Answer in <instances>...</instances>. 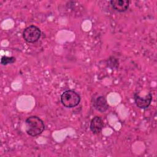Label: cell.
<instances>
[{
  "label": "cell",
  "mask_w": 157,
  "mask_h": 157,
  "mask_svg": "<svg viewBox=\"0 0 157 157\" xmlns=\"http://www.w3.org/2000/svg\"><path fill=\"white\" fill-rule=\"evenodd\" d=\"M26 133L32 137L40 134L45 129V124L42 119L37 116H30L25 120Z\"/></svg>",
  "instance_id": "1"
},
{
  "label": "cell",
  "mask_w": 157,
  "mask_h": 157,
  "mask_svg": "<svg viewBox=\"0 0 157 157\" xmlns=\"http://www.w3.org/2000/svg\"><path fill=\"white\" fill-rule=\"evenodd\" d=\"M80 100L81 98L78 93L72 90L64 91L61 96V102L67 108L76 107L80 103Z\"/></svg>",
  "instance_id": "2"
},
{
  "label": "cell",
  "mask_w": 157,
  "mask_h": 157,
  "mask_svg": "<svg viewBox=\"0 0 157 157\" xmlns=\"http://www.w3.org/2000/svg\"><path fill=\"white\" fill-rule=\"evenodd\" d=\"M41 31L36 26L30 25L26 28L23 32L24 40L28 43H34L40 37Z\"/></svg>",
  "instance_id": "3"
},
{
  "label": "cell",
  "mask_w": 157,
  "mask_h": 157,
  "mask_svg": "<svg viewBox=\"0 0 157 157\" xmlns=\"http://www.w3.org/2000/svg\"><path fill=\"white\" fill-rule=\"evenodd\" d=\"M152 98V94L150 93L145 97H141L137 93H135L134 95V99L137 107L141 109H147L151 102Z\"/></svg>",
  "instance_id": "4"
},
{
  "label": "cell",
  "mask_w": 157,
  "mask_h": 157,
  "mask_svg": "<svg viewBox=\"0 0 157 157\" xmlns=\"http://www.w3.org/2000/svg\"><path fill=\"white\" fill-rule=\"evenodd\" d=\"M104 127V122L101 117L96 116L93 118L90 122V128L94 134H99Z\"/></svg>",
  "instance_id": "5"
},
{
  "label": "cell",
  "mask_w": 157,
  "mask_h": 157,
  "mask_svg": "<svg viewBox=\"0 0 157 157\" xmlns=\"http://www.w3.org/2000/svg\"><path fill=\"white\" fill-rule=\"evenodd\" d=\"M112 7L119 12L126 11L129 7V0H112L110 1Z\"/></svg>",
  "instance_id": "6"
},
{
  "label": "cell",
  "mask_w": 157,
  "mask_h": 157,
  "mask_svg": "<svg viewBox=\"0 0 157 157\" xmlns=\"http://www.w3.org/2000/svg\"><path fill=\"white\" fill-rule=\"evenodd\" d=\"M94 108L100 112H105L109 109V105L107 100L104 96H98L93 102Z\"/></svg>",
  "instance_id": "7"
},
{
  "label": "cell",
  "mask_w": 157,
  "mask_h": 157,
  "mask_svg": "<svg viewBox=\"0 0 157 157\" xmlns=\"http://www.w3.org/2000/svg\"><path fill=\"white\" fill-rule=\"evenodd\" d=\"M16 61V59L13 56H2L1 59V64L2 65L6 66L8 64H12L13 63Z\"/></svg>",
  "instance_id": "8"
}]
</instances>
